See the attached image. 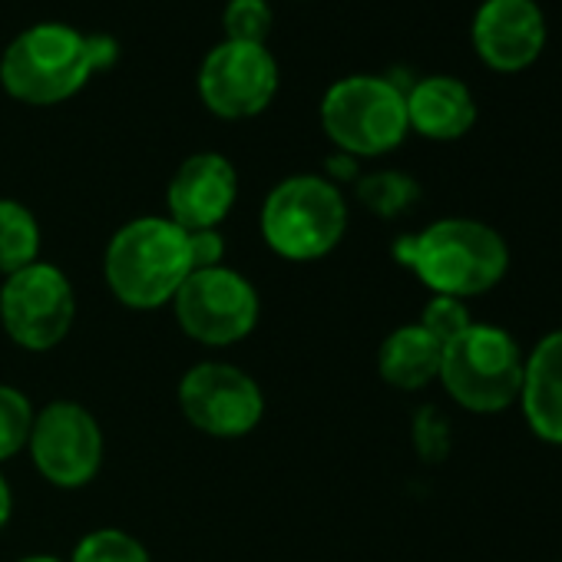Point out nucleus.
Returning a JSON list of instances; mask_svg holds the SVG:
<instances>
[{
	"label": "nucleus",
	"instance_id": "nucleus-19",
	"mask_svg": "<svg viewBox=\"0 0 562 562\" xmlns=\"http://www.w3.org/2000/svg\"><path fill=\"white\" fill-rule=\"evenodd\" d=\"M34 404L24 391L11 387V384H0V463L14 460L34 430Z\"/></svg>",
	"mask_w": 562,
	"mask_h": 562
},
{
	"label": "nucleus",
	"instance_id": "nucleus-21",
	"mask_svg": "<svg viewBox=\"0 0 562 562\" xmlns=\"http://www.w3.org/2000/svg\"><path fill=\"white\" fill-rule=\"evenodd\" d=\"M274 14L268 0H228L222 11V31L225 41L238 44H265L271 34Z\"/></svg>",
	"mask_w": 562,
	"mask_h": 562
},
{
	"label": "nucleus",
	"instance_id": "nucleus-12",
	"mask_svg": "<svg viewBox=\"0 0 562 562\" xmlns=\"http://www.w3.org/2000/svg\"><path fill=\"white\" fill-rule=\"evenodd\" d=\"M470 41L480 64L493 74H522L546 50V14L536 0H483L470 24Z\"/></svg>",
	"mask_w": 562,
	"mask_h": 562
},
{
	"label": "nucleus",
	"instance_id": "nucleus-5",
	"mask_svg": "<svg viewBox=\"0 0 562 562\" xmlns=\"http://www.w3.org/2000/svg\"><path fill=\"white\" fill-rule=\"evenodd\" d=\"M322 130L338 153L355 159H378L394 153L411 126L404 90L391 77L351 74L322 97Z\"/></svg>",
	"mask_w": 562,
	"mask_h": 562
},
{
	"label": "nucleus",
	"instance_id": "nucleus-20",
	"mask_svg": "<svg viewBox=\"0 0 562 562\" xmlns=\"http://www.w3.org/2000/svg\"><path fill=\"white\" fill-rule=\"evenodd\" d=\"M70 562H153V559L136 536L116 526H103L77 542Z\"/></svg>",
	"mask_w": 562,
	"mask_h": 562
},
{
	"label": "nucleus",
	"instance_id": "nucleus-4",
	"mask_svg": "<svg viewBox=\"0 0 562 562\" xmlns=\"http://www.w3.org/2000/svg\"><path fill=\"white\" fill-rule=\"evenodd\" d=\"M258 228L274 255L289 261H318L331 255L348 232L345 192L315 172L289 176L265 195Z\"/></svg>",
	"mask_w": 562,
	"mask_h": 562
},
{
	"label": "nucleus",
	"instance_id": "nucleus-1",
	"mask_svg": "<svg viewBox=\"0 0 562 562\" xmlns=\"http://www.w3.org/2000/svg\"><path fill=\"white\" fill-rule=\"evenodd\" d=\"M116 57L120 47L113 37L44 21L8 44L0 57V87L24 106H57L74 100L97 74L110 70Z\"/></svg>",
	"mask_w": 562,
	"mask_h": 562
},
{
	"label": "nucleus",
	"instance_id": "nucleus-23",
	"mask_svg": "<svg viewBox=\"0 0 562 562\" xmlns=\"http://www.w3.org/2000/svg\"><path fill=\"white\" fill-rule=\"evenodd\" d=\"M189 255H192V271L195 268H215V265H222L225 241H222L218 228L189 232Z\"/></svg>",
	"mask_w": 562,
	"mask_h": 562
},
{
	"label": "nucleus",
	"instance_id": "nucleus-22",
	"mask_svg": "<svg viewBox=\"0 0 562 562\" xmlns=\"http://www.w3.org/2000/svg\"><path fill=\"white\" fill-rule=\"evenodd\" d=\"M424 331H430L440 345L453 341L457 335H463L473 318H470V308L463 299H450V295H434L427 305H424V315L417 322Z\"/></svg>",
	"mask_w": 562,
	"mask_h": 562
},
{
	"label": "nucleus",
	"instance_id": "nucleus-14",
	"mask_svg": "<svg viewBox=\"0 0 562 562\" xmlns=\"http://www.w3.org/2000/svg\"><path fill=\"white\" fill-rule=\"evenodd\" d=\"M404 103H407L411 133L434 143H453L467 136L476 123L473 90L450 74H430L414 80L404 90Z\"/></svg>",
	"mask_w": 562,
	"mask_h": 562
},
{
	"label": "nucleus",
	"instance_id": "nucleus-11",
	"mask_svg": "<svg viewBox=\"0 0 562 562\" xmlns=\"http://www.w3.org/2000/svg\"><path fill=\"white\" fill-rule=\"evenodd\" d=\"M27 447L37 473L57 490H80L103 467V430L77 401H50L37 411Z\"/></svg>",
	"mask_w": 562,
	"mask_h": 562
},
{
	"label": "nucleus",
	"instance_id": "nucleus-18",
	"mask_svg": "<svg viewBox=\"0 0 562 562\" xmlns=\"http://www.w3.org/2000/svg\"><path fill=\"white\" fill-rule=\"evenodd\" d=\"M355 192H358V202L381 218H397L420 199L417 179L401 169H378V172L358 176Z\"/></svg>",
	"mask_w": 562,
	"mask_h": 562
},
{
	"label": "nucleus",
	"instance_id": "nucleus-8",
	"mask_svg": "<svg viewBox=\"0 0 562 562\" xmlns=\"http://www.w3.org/2000/svg\"><path fill=\"white\" fill-rule=\"evenodd\" d=\"M77 322V295L64 268L34 261L0 285V325L8 338L34 355L54 351Z\"/></svg>",
	"mask_w": 562,
	"mask_h": 562
},
{
	"label": "nucleus",
	"instance_id": "nucleus-9",
	"mask_svg": "<svg viewBox=\"0 0 562 562\" xmlns=\"http://www.w3.org/2000/svg\"><path fill=\"white\" fill-rule=\"evenodd\" d=\"M176 401L189 427L215 440L245 437L265 417V394L258 381L225 361H202L189 368L176 387Z\"/></svg>",
	"mask_w": 562,
	"mask_h": 562
},
{
	"label": "nucleus",
	"instance_id": "nucleus-15",
	"mask_svg": "<svg viewBox=\"0 0 562 562\" xmlns=\"http://www.w3.org/2000/svg\"><path fill=\"white\" fill-rule=\"evenodd\" d=\"M519 404L529 430L539 440L562 447V328L539 338L526 355Z\"/></svg>",
	"mask_w": 562,
	"mask_h": 562
},
{
	"label": "nucleus",
	"instance_id": "nucleus-2",
	"mask_svg": "<svg viewBox=\"0 0 562 562\" xmlns=\"http://www.w3.org/2000/svg\"><path fill=\"white\" fill-rule=\"evenodd\" d=\"M391 251L434 295L463 302L496 289L509 268V248L503 235L493 225L467 215L437 218L420 232L401 235Z\"/></svg>",
	"mask_w": 562,
	"mask_h": 562
},
{
	"label": "nucleus",
	"instance_id": "nucleus-10",
	"mask_svg": "<svg viewBox=\"0 0 562 562\" xmlns=\"http://www.w3.org/2000/svg\"><path fill=\"white\" fill-rule=\"evenodd\" d=\"M202 106L228 123L251 120L271 106L281 87L278 60L265 44H215L195 77Z\"/></svg>",
	"mask_w": 562,
	"mask_h": 562
},
{
	"label": "nucleus",
	"instance_id": "nucleus-24",
	"mask_svg": "<svg viewBox=\"0 0 562 562\" xmlns=\"http://www.w3.org/2000/svg\"><path fill=\"white\" fill-rule=\"evenodd\" d=\"M328 182H345V179H355L358 182V159L355 156H345V153H335L331 159H328V176H325Z\"/></svg>",
	"mask_w": 562,
	"mask_h": 562
},
{
	"label": "nucleus",
	"instance_id": "nucleus-3",
	"mask_svg": "<svg viewBox=\"0 0 562 562\" xmlns=\"http://www.w3.org/2000/svg\"><path fill=\"white\" fill-rule=\"evenodd\" d=\"M189 274V232L169 215H139L120 225L103 255V278L113 299L133 312L172 305Z\"/></svg>",
	"mask_w": 562,
	"mask_h": 562
},
{
	"label": "nucleus",
	"instance_id": "nucleus-16",
	"mask_svg": "<svg viewBox=\"0 0 562 562\" xmlns=\"http://www.w3.org/2000/svg\"><path fill=\"white\" fill-rule=\"evenodd\" d=\"M440 358L443 345L430 331L420 325H401L384 338L378 351V371L397 391H420L440 378Z\"/></svg>",
	"mask_w": 562,
	"mask_h": 562
},
{
	"label": "nucleus",
	"instance_id": "nucleus-7",
	"mask_svg": "<svg viewBox=\"0 0 562 562\" xmlns=\"http://www.w3.org/2000/svg\"><path fill=\"white\" fill-rule=\"evenodd\" d=\"M182 335L205 348H228L245 341L261 315V302L251 281L228 268H195L172 299Z\"/></svg>",
	"mask_w": 562,
	"mask_h": 562
},
{
	"label": "nucleus",
	"instance_id": "nucleus-6",
	"mask_svg": "<svg viewBox=\"0 0 562 562\" xmlns=\"http://www.w3.org/2000/svg\"><path fill=\"white\" fill-rule=\"evenodd\" d=\"M522 361L516 338L506 328L473 322L463 335L443 345L440 384L470 414H499L519 401Z\"/></svg>",
	"mask_w": 562,
	"mask_h": 562
},
{
	"label": "nucleus",
	"instance_id": "nucleus-17",
	"mask_svg": "<svg viewBox=\"0 0 562 562\" xmlns=\"http://www.w3.org/2000/svg\"><path fill=\"white\" fill-rule=\"evenodd\" d=\"M34 261H41L37 215L18 199H0V274L8 278Z\"/></svg>",
	"mask_w": 562,
	"mask_h": 562
},
{
	"label": "nucleus",
	"instance_id": "nucleus-13",
	"mask_svg": "<svg viewBox=\"0 0 562 562\" xmlns=\"http://www.w3.org/2000/svg\"><path fill=\"white\" fill-rule=\"evenodd\" d=\"M238 199V172L222 153H192L166 189L169 218L186 232L218 228Z\"/></svg>",
	"mask_w": 562,
	"mask_h": 562
},
{
	"label": "nucleus",
	"instance_id": "nucleus-26",
	"mask_svg": "<svg viewBox=\"0 0 562 562\" xmlns=\"http://www.w3.org/2000/svg\"><path fill=\"white\" fill-rule=\"evenodd\" d=\"M18 562H60L57 555H24V559H18Z\"/></svg>",
	"mask_w": 562,
	"mask_h": 562
},
{
	"label": "nucleus",
	"instance_id": "nucleus-25",
	"mask_svg": "<svg viewBox=\"0 0 562 562\" xmlns=\"http://www.w3.org/2000/svg\"><path fill=\"white\" fill-rule=\"evenodd\" d=\"M11 509H14V493H11V486H8L4 473H0V529L8 526V519H11Z\"/></svg>",
	"mask_w": 562,
	"mask_h": 562
}]
</instances>
